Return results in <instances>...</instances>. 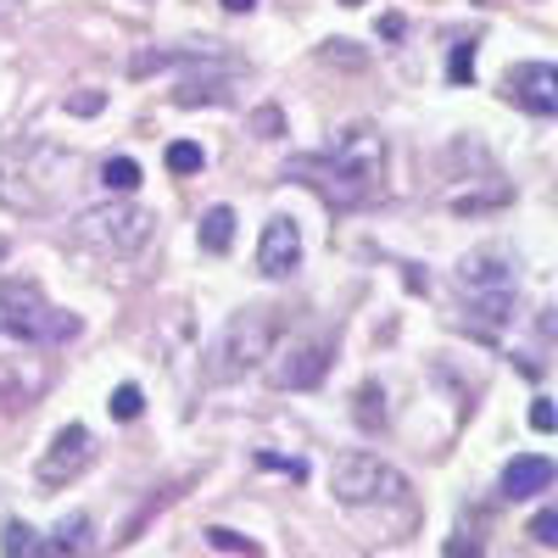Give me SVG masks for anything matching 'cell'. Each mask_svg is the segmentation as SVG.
Masks as SVG:
<instances>
[{
    "mask_svg": "<svg viewBox=\"0 0 558 558\" xmlns=\"http://www.w3.org/2000/svg\"><path fill=\"white\" fill-rule=\"evenodd\" d=\"M89 458H96V436H89L84 425H62L51 436V447H45L39 458V486H68L89 470Z\"/></svg>",
    "mask_w": 558,
    "mask_h": 558,
    "instance_id": "7",
    "label": "cell"
},
{
    "mask_svg": "<svg viewBox=\"0 0 558 558\" xmlns=\"http://www.w3.org/2000/svg\"><path fill=\"white\" fill-rule=\"evenodd\" d=\"M207 547H213V553H229V558H257V547H252L246 536L223 531V525H213V531H207Z\"/></svg>",
    "mask_w": 558,
    "mask_h": 558,
    "instance_id": "18",
    "label": "cell"
},
{
    "mask_svg": "<svg viewBox=\"0 0 558 558\" xmlns=\"http://www.w3.org/2000/svg\"><path fill=\"white\" fill-rule=\"evenodd\" d=\"M502 96L525 107L531 118H553L558 112V68L553 62H514L502 78Z\"/></svg>",
    "mask_w": 558,
    "mask_h": 558,
    "instance_id": "8",
    "label": "cell"
},
{
    "mask_svg": "<svg viewBox=\"0 0 558 558\" xmlns=\"http://www.w3.org/2000/svg\"><path fill=\"white\" fill-rule=\"evenodd\" d=\"M296 263H302V229L291 218H268L263 241H257V268L268 279H286V274H296Z\"/></svg>",
    "mask_w": 558,
    "mask_h": 558,
    "instance_id": "9",
    "label": "cell"
},
{
    "mask_svg": "<svg viewBox=\"0 0 558 558\" xmlns=\"http://www.w3.org/2000/svg\"><path fill=\"white\" fill-rule=\"evenodd\" d=\"M151 213L146 207H134V202H118V207H89L84 218H78V241L84 246H96V252H107V257H129V252H140L151 241Z\"/></svg>",
    "mask_w": 558,
    "mask_h": 558,
    "instance_id": "4",
    "label": "cell"
},
{
    "mask_svg": "<svg viewBox=\"0 0 558 558\" xmlns=\"http://www.w3.org/2000/svg\"><path fill=\"white\" fill-rule=\"evenodd\" d=\"M547 486H553V463H547L542 452H520V458L502 470V497H508V502L536 497V492H547Z\"/></svg>",
    "mask_w": 558,
    "mask_h": 558,
    "instance_id": "10",
    "label": "cell"
},
{
    "mask_svg": "<svg viewBox=\"0 0 558 558\" xmlns=\"http://www.w3.org/2000/svg\"><path fill=\"white\" fill-rule=\"evenodd\" d=\"M263 470H279V475H291V481H307V463L302 458H279V452H257Z\"/></svg>",
    "mask_w": 558,
    "mask_h": 558,
    "instance_id": "20",
    "label": "cell"
},
{
    "mask_svg": "<svg viewBox=\"0 0 558 558\" xmlns=\"http://www.w3.org/2000/svg\"><path fill=\"white\" fill-rule=\"evenodd\" d=\"M202 146H196V140H173V146H168V168L173 173H202Z\"/></svg>",
    "mask_w": 558,
    "mask_h": 558,
    "instance_id": "17",
    "label": "cell"
},
{
    "mask_svg": "<svg viewBox=\"0 0 558 558\" xmlns=\"http://www.w3.org/2000/svg\"><path fill=\"white\" fill-rule=\"evenodd\" d=\"M62 558H84L89 553V514H68L62 525H57V542H51Z\"/></svg>",
    "mask_w": 558,
    "mask_h": 558,
    "instance_id": "14",
    "label": "cell"
},
{
    "mask_svg": "<svg viewBox=\"0 0 558 558\" xmlns=\"http://www.w3.org/2000/svg\"><path fill=\"white\" fill-rule=\"evenodd\" d=\"M447 558H481V536H452L447 542Z\"/></svg>",
    "mask_w": 558,
    "mask_h": 558,
    "instance_id": "23",
    "label": "cell"
},
{
    "mask_svg": "<svg viewBox=\"0 0 558 558\" xmlns=\"http://www.w3.org/2000/svg\"><path fill=\"white\" fill-rule=\"evenodd\" d=\"M107 408H112V418H140V408H146V397H140V386H118Z\"/></svg>",
    "mask_w": 558,
    "mask_h": 558,
    "instance_id": "19",
    "label": "cell"
},
{
    "mask_svg": "<svg viewBox=\"0 0 558 558\" xmlns=\"http://www.w3.org/2000/svg\"><path fill=\"white\" fill-rule=\"evenodd\" d=\"M531 536H536L542 547H553V542H558V514H553V508H542V514L531 520Z\"/></svg>",
    "mask_w": 558,
    "mask_h": 558,
    "instance_id": "21",
    "label": "cell"
},
{
    "mask_svg": "<svg viewBox=\"0 0 558 558\" xmlns=\"http://www.w3.org/2000/svg\"><path fill=\"white\" fill-rule=\"evenodd\" d=\"M274 336H279V318L274 307H246L223 324V336L213 347L207 363V380H241L246 368H257L263 357H274Z\"/></svg>",
    "mask_w": 558,
    "mask_h": 558,
    "instance_id": "3",
    "label": "cell"
},
{
    "mask_svg": "<svg viewBox=\"0 0 558 558\" xmlns=\"http://www.w3.org/2000/svg\"><path fill=\"white\" fill-rule=\"evenodd\" d=\"M101 184H107V191H134V184H140V162L134 157H107L101 162Z\"/></svg>",
    "mask_w": 558,
    "mask_h": 558,
    "instance_id": "15",
    "label": "cell"
},
{
    "mask_svg": "<svg viewBox=\"0 0 558 558\" xmlns=\"http://www.w3.org/2000/svg\"><path fill=\"white\" fill-rule=\"evenodd\" d=\"M330 492H336L341 502L402 497V475L391 470L386 458H375V452H347V458H336V470H330Z\"/></svg>",
    "mask_w": 558,
    "mask_h": 558,
    "instance_id": "5",
    "label": "cell"
},
{
    "mask_svg": "<svg viewBox=\"0 0 558 558\" xmlns=\"http://www.w3.org/2000/svg\"><path fill=\"white\" fill-rule=\"evenodd\" d=\"M0 553H7V558H51L45 536H39L34 525H23V520H12V525H7V536H0Z\"/></svg>",
    "mask_w": 558,
    "mask_h": 558,
    "instance_id": "13",
    "label": "cell"
},
{
    "mask_svg": "<svg viewBox=\"0 0 558 558\" xmlns=\"http://www.w3.org/2000/svg\"><path fill=\"white\" fill-rule=\"evenodd\" d=\"M286 179L307 184V191L324 202V207H336V213H352L363 202H375L380 196V179H386V140L357 123L347 129L330 151H302L291 157Z\"/></svg>",
    "mask_w": 558,
    "mask_h": 558,
    "instance_id": "1",
    "label": "cell"
},
{
    "mask_svg": "<svg viewBox=\"0 0 558 558\" xmlns=\"http://www.w3.org/2000/svg\"><path fill=\"white\" fill-rule=\"evenodd\" d=\"M101 101H107V96H101V89H84V96H73V101H68V112H78V118H89V112H101Z\"/></svg>",
    "mask_w": 558,
    "mask_h": 558,
    "instance_id": "22",
    "label": "cell"
},
{
    "mask_svg": "<svg viewBox=\"0 0 558 558\" xmlns=\"http://www.w3.org/2000/svg\"><path fill=\"white\" fill-rule=\"evenodd\" d=\"M252 123H257V129H263V140H274V129H279V112H274V107H268V112H257V118H252Z\"/></svg>",
    "mask_w": 558,
    "mask_h": 558,
    "instance_id": "25",
    "label": "cell"
},
{
    "mask_svg": "<svg viewBox=\"0 0 558 558\" xmlns=\"http://www.w3.org/2000/svg\"><path fill=\"white\" fill-rule=\"evenodd\" d=\"M229 241H235V207H207L202 213V252H229Z\"/></svg>",
    "mask_w": 558,
    "mask_h": 558,
    "instance_id": "12",
    "label": "cell"
},
{
    "mask_svg": "<svg viewBox=\"0 0 558 558\" xmlns=\"http://www.w3.org/2000/svg\"><path fill=\"white\" fill-rule=\"evenodd\" d=\"M341 7H363V0H341Z\"/></svg>",
    "mask_w": 558,
    "mask_h": 558,
    "instance_id": "27",
    "label": "cell"
},
{
    "mask_svg": "<svg viewBox=\"0 0 558 558\" xmlns=\"http://www.w3.org/2000/svg\"><path fill=\"white\" fill-rule=\"evenodd\" d=\"M0 330L23 347H62L78 336V318L45 302L34 279H0Z\"/></svg>",
    "mask_w": 558,
    "mask_h": 558,
    "instance_id": "2",
    "label": "cell"
},
{
    "mask_svg": "<svg viewBox=\"0 0 558 558\" xmlns=\"http://www.w3.org/2000/svg\"><path fill=\"white\" fill-rule=\"evenodd\" d=\"M257 0H223V12H252Z\"/></svg>",
    "mask_w": 558,
    "mask_h": 558,
    "instance_id": "26",
    "label": "cell"
},
{
    "mask_svg": "<svg viewBox=\"0 0 558 558\" xmlns=\"http://www.w3.org/2000/svg\"><path fill=\"white\" fill-rule=\"evenodd\" d=\"M475 78V39H458L447 57V84H470Z\"/></svg>",
    "mask_w": 558,
    "mask_h": 558,
    "instance_id": "16",
    "label": "cell"
},
{
    "mask_svg": "<svg viewBox=\"0 0 558 558\" xmlns=\"http://www.w3.org/2000/svg\"><path fill=\"white\" fill-rule=\"evenodd\" d=\"M531 430H542V436L553 430V402L547 397H536V408H531Z\"/></svg>",
    "mask_w": 558,
    "mask_h": 558,
    "instance_id": "24",
    "label": "cell"
},
{
    "mask_svg": "<svg viewBox=\"0 0 558 558\" xmlns=\"http://www.w3.org/2000/svg\"><path fill=\"white\" fill-rule=\"evenodd\" d=\"M458 279L470 291H514V274H508V257L502 252H470L458 263Z\"/></svg>",
    "mask_w": 558,
    "mask_h": 558,
    "instance_id": "11",
    "label": "cell"
},
{
    "mask_svg": "<svg viewBox=\"0 0 558 558\" xmlns=\"http://www.w3.org/2000/svg\"><path fill=\"white\" fill-rule=\"evenodd\" d=\"M330 357H336L330 341H291V347H279L274 363H268V386L274 391H313L324 375H330Z\"/></svg>",
    "mask_w": 558,
    "mask_h": 558,
    "instance_id": "6",
    "label": "cell"
}]
</instances>
